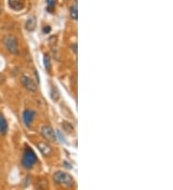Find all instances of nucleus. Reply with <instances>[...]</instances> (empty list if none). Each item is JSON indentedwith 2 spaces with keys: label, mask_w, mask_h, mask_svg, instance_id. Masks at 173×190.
Returning <instances> with one entry per match:
<instances>
[{
  "label": "nucleus",
  "mask_w": 173,
  "mask_h": 190,
  "mask_svg": "<svg viewBox=\"0 0 173 190\" xmlns=\"http://www.w3.org/2000/svg\"><path fill=\"white\" fill-rule=\"evenodd\" d=\"M36 116V113L34 110H31V109H26L22 113V119H23V123L25 124L26 127L30 128L31 127V124H32L34 118Z\"/></svg>",
  "instance_id": "nucleus-6"
},
{
  "label": "nucleus",
  "mask_w": 173,
  "mask_h": 190,
  "mask_svg": "<svg viewBox=\"0 0 173 190\" xmlns=\"http://www.w3.org/2000/svg\"><path fill=\"white\" fill-rule=\"evenodd\" d=\"M53 180L57 184L65 188H72L74 186V180L72 176L64 171H58L55 173Z\"/></svg>",
  "instance_id": "nucleus-1"
},
{
  "label": "nucleus",
  "mask_w": 173,
  "mask_h": 190,
  "mask_svg": "<svg viewBox=\"0 0 173 190\" xmlns=\"http://www.w3.org/2000/svg\"><path fill=\"white\" fill-rule=\"evenodd\" d=\"M42 137L49 142H55L57 139L56 133L50 126H43L42 128Z\"/></svg>",
  "instance_id": "nucleus-5"
},
{
  "label": "nucleus",
  "mask_w": 173,
  "mask_h": 190,
  "mask_svg": "<svg viewBox=\"0 0 173 190\" xmlns=\"http://www.w3.org/2000/svg\"><path fill=\"white\" fill-rule=\"evenodd\" d=\"M46 1H47L48 8H50V9L52 10L54 8V6H55V0H46ZM48 8H47V9H48Z\"/></svg>",
  "instance_id": "nucleus-13"
},
{
  "label": "nucleus",
  "mask_w": 173,
  "mask_h": 190,
  "mask_svg": "<svg viewBox=\"0 0 173 190\" xmlns=\"http://www.w3.org/2000/svg\"><path fill=\"white\" fill-rule=\"evenodd\" d=\"M38 148L40 149V151L42 152V154L44 155V156H50L52 154V148L46 143H38Z\"/></svg>",
  "instance_id": "nucleus-8"
},
{
  "label": "nucleus",
  "mask_w": 173,
  "mask_h": 190,
  "mask_svg": "<svg viewBox=\"0 0 173 190\" xmlns=\"http://www.w3.org/2000/svg\"><path fill=\"white\" fill-rule=\"evenodd\" d=\"M36 26H37V19L35 17H32V18H30L27 19L26 23H25V28L30 31V32H32L36 29Z\"/></svg>",
  "instance_id": "nucleus-9"
},
{
  "label": "nucleus",
  "mask_w": 173,
  "mask_h": 190,
  "mask_svg": "<svg viewBox=\"0 0 173 190\" xmlns=\"http://www.w3.org/2000/svg\"><path fill=\"white\" fill-rule=\"evenodd\" d=\"M4 82V76L0 74V84H2Z\"/></svg>",
  "instance_id": "nucleus-15"
},
{
  "label": "nucleus",
  "mask_w": 173,
  "mask_h": 190,
  "mask_svg": "<svg viewBox=\"0 0 173 190\" xmlns=\"http://www.w3.org/2000/svg\"><path fill=\"white\" fill-rule=\"evenodd\" d=\"M70 17L72 19L76 20L78 18V11H77V5L74 4L71 8H70Z\"/></svg>",
  "instance_id": "nucleus-11"
},
{
  "label": "nucleus",
  "mask_w": 173,
  "mask_h": 190,
  "mask_svg": "<svg viewBox=\"0 0 173 190\" xmlns=\"http://www.w3.org/2000/svg\"><path fill=\"white\" fill-rule=\"evenodd\" d=\"M8 132V123L5 117L0 114V133L1 134H6Z\"/></svg>",
  "instance_id": "nucleus-10"
},
{
  "label": "nucleus",
  "mask_w": 173,
  "mask_h": 190,
  "mask_svg": "<svg viewBox=\"0 0 173 190\" xmlns=\"http://www.w3.org/2000/svg\"><path fill=\"white\" fill-rule=\"evenodd\" d=\"M50 31H51V28H50L49 26H45V27L43 28V33H44V34H48Z\"/></svg>",
  "instance_id": "nucleus-14"
},
{
  "label": "nucleus",
  "mask_w": 173,
  "mask_h": 190,
  "mask_svg": "<svg viewBox=\"0 0 173 190\" xmlns=\"http://www.w3.org/2000/svg\"><path fill=\"white\" fill-rule=\"evenodd\" d=\"M43 62H44V67L47 71H49L51 69V61H50V58L45 55L44 58H43Z\"/></svg>",
  "instance_id": "nucleus-12"
},
{
  "label": "nucleus",
  "mask_w": 173,
  "mask_h": 190,
  "mask_svg": "<svg viewBox=\"0 0 173 190\" xmlns=\"http://www.w3.org/2000/svg\"><path fill=\"white\" fill-rule=\"evenodd\" d=\"M20 81H21V84L22 85L24 86V88L31 91V92H35L37 91L38 89V86H37V84L35 83V81L33 80L32 78H30L29 76L27 75H23L20 79Z\"/></svg>",
  "instance_id": "nucleus-4"
},
{
  "label": "nucleus",
  "mask_w": 173,
  "mask_h": 190,
  "mask_svg": "<svg viewBox=\"0 0 173 190\" xmlns=\"http://www.w3.org/2000/svg\"><path fill=\"white\" fill-rule=\"evenodd\" d=\"M37 162H38V156L36 153L31 148L27 147L24 151V154H23L22 165L26 169H31Z\"/></svg>",
  "instance_id": "nucleus-2"
},
{
  "label": "nucleus",
  "mask_w": 173,
  "mask_h": 190,
  "mask_svg": "<svg viewBox=\"0 0 173 190\" xmlns=\"http://www.w3.org/2000/svg\"><path fill=\"white\" fill-rule=\"evenodd\" d=\"M8 5L14 11H21L25 6L23 0H8Z\"/></svg>",
  "instance_id": "nucleus-7"
},
{
  "label": "nucleus",
  "mask_w": 173,
  "mask_h": 190,
  "mask_svg": "<svg viewBox=\"0 0 173 190\" xmlns=\"http://www.w3.org/2000/svg\"><path fill=\"white\" fill-rule=\"evenodd\" d=\"M2 13V7H1V5H0V14Z\"/></svg>",
  "instance_id": "nucleus-16"
},
{
  "label": "nucleus",
  "mask_w": 173,
  "mask_h": 190,
  "mask_svg": "<svg viewBox=\"0 0 173 190\" xmlns=\"http://www.w3.org/2000/svg\"><path fill=\"white\" fill-rule=\"evenodd\" d=\"M4 45L6 49L10 53L14 55H18L19 52V47H18V38L13 35H7L5 36L4 39Z\"/></svg>",
  "instance_id": "nucleus-3"
}]
</instances>
